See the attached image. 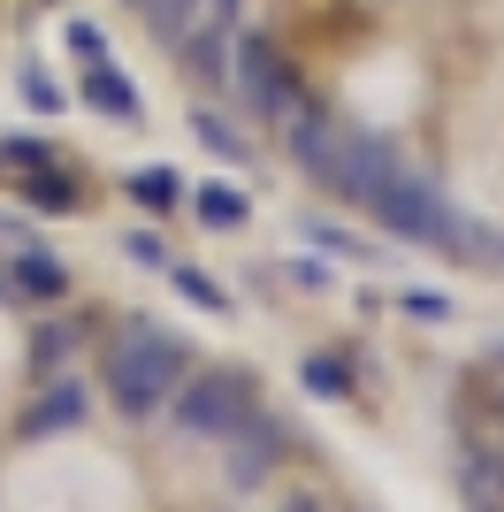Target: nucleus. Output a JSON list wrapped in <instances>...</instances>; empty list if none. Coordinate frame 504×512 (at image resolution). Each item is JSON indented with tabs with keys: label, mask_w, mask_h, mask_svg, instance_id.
<instances>
[{
	"label": "nucleus",
	"mask_w": 504,
	"mask_h": 512,
	"mask_svg": "<svg viewBox=\"0 0 504 512\" xmlns=\"http://www.w3.org/2000/svg\"><path fill=\"white\" fill-rule=\"evenodd\" d=\"M31 207H54V214H62V207H77V192H69L62 176H39V169H31Z\"/></svg>",
	"instance_id": "17"
},
{
	"label": "nucleus",
	"mask_w": 504,
	"mask_h": 512,
	"mask_svg": "<svg viewBox=\"0 0 504 512\" xmlns=\"http://www.w3.org/2000/svg\"><path fill=\"white\" fill-rule=\"evenodd\" d=\"M69 46H77L84 62H107V31L100 23H69Z\"/></svg>",
	"instance_id": "20"
},
{
	"label": "nucleus",
	"mask_w": 504,
	"mask_h": 512,
	"mask_svg": "<svg viewBox=\"0 0 504 512\" xmlns=\"http://www.w3.org/2000/svg\"><path fill=\"white\" fill-rule=\"evenodd\" d=\"M0 161H16V169H46L54 153H46L39 138H8V146H0Z\"/></svg>",
	"instance_id": "21"
},
{
	"label": "nucleus",
	"mask_w": 504,
	"mask_h": 512,
	"mask_svg": "<svg viewBox=\"0 0 504 512\" xmlns=\"http://www.w3.org/2000/svg\"><path fill=\"white\" fill-rule=\"evenodd\" d=\"M130 199H146L153 214H168L184 192H176V176H168V169H138V176H130Z\"/></svg>",
	"instance_id": "15"
},
{
	"label": "nucleus",
	"mask_w": 504,
	"mask_h": 512,
	"mask_svg": "<svg viewBox=\"0 0 504 512\" xmlns=\"http://www.w3.org/2000/svg\"><path fill=\"white\" fill-rule=\"evenodd\" d=\"M168 406H176V428H191V436H230V428L260 406V390H252L245 367H199V375L176 383Z\"/></svg>",
	"instance_id": "4"
},
{
	"label": "nucleus",
	"mask_w": 504,
	"mask_h": 512,
	"mask_svg": "<svg viewBox=\"0 0 504 512\" xmlns=\"http://www.w3.org/2000/svg\"><path fill=\"white\" fill-rule=\"evenodd\" d=\"M123 253L138 260V268H168V245H161L153 230H130V237H123Z\"/></svg>",
	"instance_id": "19"
},
{
	"label": "nucleus",
	"mask_w": 504,
	"mask_h": 512,
	"mask_svg": "<svg viewBox=\"0 0 504 512\" xmlns=\"http://www.w3.org/2000/svg\"><path fill=\"white\" fill-rule=\"evenodd\" d=\"M184 383V344L168 337V329H146V337H130L115 360H107V398L123 421H153V413L176 398Z\"/></svg>",
	"instance_id": "1"
},
{
	"label": "nucleus",
	"mask_w": 504,
	"mask_h": 512,
	"mask_svg": "<svg viewBox=\"0 0 504 512\" xmlns=\"http://www.w3.org/2000/svg\"><path fill=\"white\" fill-rule=\"evenodd\" d=\"M84 406H92V398H84V383H54L39 406L23 413V436H54V428H77V421H84Z\"/></svg>",
	"instance_id": "11"
},
{
	"label": "nucleus",
	"mask_w": 504,
	"mask_h": 512,
	"mask_svg": "<svg viewBox=\"0 0 504 512\" xmlns=\"http://www.w3.org/2000/svg\"><path fill=\"white\" fill-rule=\"evenodd\" d=\"M489 375H497V383H504V344H497V352H489Z\"/></svg>",
	"instance_id": "26"
},
{
	"label": "nucleus",
	"mask_w": 504,
	"mask_h": 512,
	"mask_svg": "<svg viewBox=\"0 0 504 512\" xmlns=\"http://www.w3.org/2000/svg\"><path fill=\"white\" fill-rule=\"evenodd\" d=\"M222 444H230V482H237V490H252V482H260V474L283 459V421H268V413L252 406L245 421L222 436Z\"/></svg>",
	"instance_id": "6"
},
{
	"label": "nucleus",
	"mask_w": 504,
	"mask_h": 512,
	"mask_svg": "<svg viewBox=\"0 0 504 512\" xmlns=\"http://www.w3.org/2000/svg\"><path fill=\"white\" fill-rule=\"evenodd\" d=\"M291 512H321V505H314V497H298V505H291Z\"/></svg>",
	"instance_id": "27"
},
{
	"label": "nucleus",
	"mask_w": 504,
	"mask_h": 512,
	"mask_svg": "<svg viewBox=\"0 0 504 512\" xmlns=\"http://www.w3.org/2000/svg\"><path fill=\"white\" fill-rule=\"evenodd\" d=\"M191 207H199V222H207V230H237V222L252 214L237 184H199V192H191Z\"/></svg>",
	"instance_id": "12"
},
{
	"label": "nucleus",
	"mask_w": 504,
	"mask_h": 512,
	"mask_svg": "<svg viewBox=\"0 0 504 512\" xmlns=\"http://www.w3.org/2000/svg\"><path fill=\"white\" fill-rule=\"evenodd\" d=\"M283 146H291V161L314 176V184L344 192V130H336L321 107H298V115H283Z\"/></svg>",
	"instance_id": "5"
},
{
	"label": "nucleus",
	"mask_w": 504,
	"mask_h": 512,
	"mask_svg": "<svg viewBox=\"0 0 504 512\" xmlns=\"http://www.w3.org/2000/svg\"><path fill=\"white\" fill-rule=\"evenodd\" d=\"M176 291H184L191 306H207V314H230V291L214 276H199V268H176Z\"/></svg>",
	"instance_id": "16"
},
{
	"label": "nucleus",
	"mask_w": 504,
	"mask_h": 512,
	"mask_svg": "<svg viewBox=\"0 0 504 512\" xmlns=\"http://www.w3.org/2000/svg\"><path fill=\"white\" fill-rule=\"evenodd\" d=\"M291 283H298V291H321V283H329V268H321V260H291Z\"/></svg>",
	"instance_id": "24"
},
{
	"label": "nucleus",
	"mask_w": 504,
	"mask_h": 512,
	"mask_svg": "<svg viewBox=\"0 0 504 512\" xmlns=\"http://www.w3.org/2000/svg\"><path fill=\"white\" fill-rule=\"evenodd\" d=\"M230 85H237V107L245 115H260V123H283V115H298V69L275 54V39H260V31H237L230 46Z\"/></svg>",
	"instance_id": "3"
},
{
	"label": "nucleus",
	"mask_w": 504,
	"mask_h": 512,
	"mask_svg": "<svg viewBox=\"0 0 504 512\" xmlns=\"http://www.w3.org/2000/svg\"><path fill=\"white\" fill-rule=\"evenodd\" d=\"M77 100H84V107H100V115H115V123H138V85H130L115 62H84Z\"/></svg>",
	"instance_id": "9"
},
{
	"label": "nucleus",
	"mask_w": 504,
	"mask_h": 512,
	"mask_svg": "<svg viewBox=\"0 0 504 512\" xmlns=\"http://www.w3.org/2000/svg\"><path fill=\"white\" fill-rule=\"evenodd\" d=\"M230 23H191L184 39H176V54H184V69L191 77H214V85H222V77H230Z\"/></svg>",
	"instance_id": "10"
},
{
	"label": "nucleus",
	"mask_w": 504,
	"mask_h": 512,
	"mask_svg": "<svg viewBox=\"0 0 504 512\" xmlns=\"http://www.w3.org/2000/svg\"><path fill=\"white\" fill-rule=\"evenodd\" d=\"M367 214H375L382 230H398L405 245H428V253H459V237H466V214L413 169H398L390 184H375V192H367Z\"/></svg>",
	"instance_id": "2"
},
{
	"label": "nucleus",
	"mask_w": 504,
	"mask_h": 512,
	"mask_svg": "<svg viewBox=\"0 0 504 512\" xmlns=\"http://www.w3.org/2000/svg\"><path fill=\"white\" fill-rule=\"evenodd\" d=\"M306 237H314V245H329V253H352V260H367V245H359V237H344V230H329V222H306Z\"/></svg>",
	"instance_id": "22"
},
{
	"label": "nucleus",
	"mask_w": 504,
	"mask_h": 512,
	"mask_svg": "<svg viewBox=\"0 0 504 512\" xmlns=\"http://www.w3.org/2000/svg\"><path fill=\"white\" fill-rule=\"evenodd\" d=\"M298 375H306L314 398H352V367H344V360H306Z\"/></svg>",
	"instance_id": "14"
},
{
	"label": "nucleus",
	"mask_w": 504,
	"mask_h": 512,
	"mask_svg": "<svg viewBox=\"0 0 504 512\" xmlns=\"http://www.w3.org/2000/svg\"><path fill=\"white\" fill-rule=\"evenodd\" d=\"M23 92H31V107H39V115H54V107H69V100H62V92H54V77H46V69H39V62L23 69Z\"/></svg>",
	"instance_id": "18"
},
{
	"label": "nucleus",
	"mask_w": 504,
	"mask_h": 512,
	"mask_svg": "<svg viewBox=\"0 0 504 512\" xmlns=\"http://www.w3.org/2000/svg\"><path fill=\"white\" fill-rule=\"evenodd\" d=\"M405 161H398V146L390 138H375V130H344V199H359L367 207V192L375 184H390Z\"/></svg>",
	"instance_id": "7"
},
{
	"label": "nucleus",
	"mask_w": 504,
	"mask_h": 512,
	"mask_svg": "<svg viewBox=\"0 0 504 512\" xmlns=\"http://www.w3.org/2000/svg\"><path fill=\"white\" fill-rule=\"evenodd\" d=\"M191 138L214 153V161H245V138H237L222 115H207V107H191Z\"/></svg>",
	"instance_id": "13"
},
{
	"label": "nucleus",
	"mask_w": 504,
	"mask_h": 512,
	"mask_svg": "<svg viewBox=\"0 0 504 512\" xmlns=\"http://www.w3.org/2000/svg\"><path fill=\"white\" fill-rule=\"evenodd\" d=\"M69 344H77L69 329H39V337H31V360H39V367H54V360L69 352Z\"/></svg>",
	"instance_id": "23"
},
{
	"label": "nucleus",
	"mask_w": 504,
	"mask_h": 512,
	"mask_svg": "<svg viewBox=\"0 0 504 512\" xmlns=\"http://www.w3.org/2000/svg\"><path fill=\"white\" fill-rule=\"evenodd\" d=\"M0 299H39V306H54V299H69V268L54 253H39V245H23V253H16V276L0 283Z\"/></svg>",
	"instance_id": "8"
},
{
	"label": "nucleus",
	"mask_w": 504,
	"mask_h": 512,
	"mask_svg": "<svg viewBox=\"0 0 504 512\" xmlns=\"http://www.w3.org/2000/svg\"><path fill=\"white\" fill-rule=\"evenodd\" d=\"M405 314H420V321H443V314H451V306H443L436 291H413V299H405Z\"/></svg>",
	"instance_id": "25"
},
{
	"label": "nucleus",
	"mask_w": 504,
	"mask_h": 512,
	"mask_svg": "<svg viewBox=\"0 0 504 512\" xmlns=\"http://www.w3.org/2000/svg\"><path fill=\"white\" fill-rule=\"evenodd\" d=\"M497 482H504V467H497Z\"/></svg>",
	"instance_id": "28"
}]
</instances>
